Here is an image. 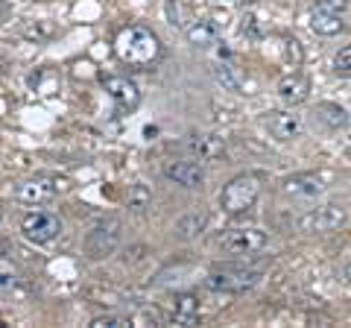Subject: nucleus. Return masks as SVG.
<instances>
[{"label": "nucleus", "mask_w": 351, "mask_h": 328, "mask_svg": "<svg viewBox=\"0 0 351 328\" xmlns=\"http://www.w3.org/2000/svg\"><path fill=\"white\" fill-rule=\"evenodd\" d=\"M114 50H117L120 62H126L129 68H149V65L161 56V45H158L156 32L147 27H138V24L120 30Z\"/></svg>", "instance_id": "obj_1"}, {"label": "nucleus", "mask_w": 351, "mask_h": 328, "mask_svg": "<svg viewBox=\"0 0 351 328\" xmlns=\"http://www.w3.org/2000/svg\"><path fill=\"white\" fill-rule=\"evenodd\" d=\"M258 196H261L258 176H237L226 185L223 194H219V205H223L228 214H243L258 202Z\"/></svg>", "instance_id": "obj_2"}, {"label": "nucleus", "mask_w": 351, "mask_h": 328, "mask_svg": "<svg viewBox=\"0 0 351 328\" xmlns=\"http://www.w3.org/2000/svg\"><path fill=\"white\" fill-rule=\"evenodd\" d=\"M261 281L258 270H234V267H223L208 276V288L211 290H223V293H243L249 288H255Z\"/></svg>", "instance_id": "obj_3"}, {"label": "nucleus", "mask_w": 351, "mask_h": 328, "mask_svg": "<svg viewBox=\"0 0 351 328\" xmlns=\"http://www.w3.org/2000/svg\"><path fill=\"white\" fill-rule=\"evenodd\" d=\"M219 246L232 255H255L267 246V232L261 229H232L219 237Z\"/></svg>", "instance_id": "obj_4"}, {"label": "nucleus", "mask_w": 351, "mask_h": 328, "mask_svg": "<svg viewBox=\"0 0 351 328\" xmlns=\"http://www.w3.org/2000/svg\"><path fill=\"white\" fill-rule=\"evenodd\" d=\"M21 232H24V237L32 240V244H50V240L62 232V223H59V217L50 211H32L24 217Z\"/></svg>", "instance_id": "obj_5"}, {"label": "nucleus", "mask_w": 351, "mask_h": 328, "mask_svg": "<svg viewBox=\"0 0 351 328\" xmlns=\"http://www.w3.org/2000/svg\"><path fill=\"white\" fill-rule=\"evenodd\" d=\"M120 244V223L117 220H108V223H100L94 232H88L85 237V249L91 258H106L112 255Z\"/></svg>", "instance_id": "obj_6"}, {"label": "nucleus", "mask_w": 351, "mask_h": 328, "mask_svg": "<svg viewBox=\"0 0 351 328\" xmlns=\"http://www.w3.org/2000/svg\"><path fill=\"white\" fill-rule=\"evenodd\" d=\"M346 223V209L343 205H322V209H313L299 217V226L304 232H331V229Z\"/></svg>", "instance_id": "obj_7"}, {"label": "nucleus", "mask_w": 351, "mask_h": 328, "mask_svg": "<svg viewBox=\"0 0 351 328\" xmlns=\"http://www.w3.org/2000/svg\"><path fill=\"white\" fill-rule=\"evenodd\" d=\"M64 185L53 182V179H44V176H36V179H24L15 185V200L27 202V205H41V202H50L56 191H62Z\"/></svg>", "instance_id": "obj_8"}, {"label": "nucleus", "mask_w": 351, "mask_h": 328, "mask_svg": "<svg viewBox=\"0 0 351 328\" xmlns=\"http://www.w3.org/2000/svg\"><path fill=\"white\" fill-rule=\"evenodd\" d=\"M164 176H167L170 182L176 185H182V188H202V182H205V170H202V164H196V161H173L164 167Z\"/></svg>", "instance_id": "obj_9"}, {"label": "nucleus", "mask_w": 351, "mask_h": 328, "mask_svg": "<svg viewBox=\"0 0 351 328\" xmlns=\"http://www.w3.org/2000/svg\"><path fill=\"white\" fill-rule=\"evenodd\" d=\"M103 89L114 97L117 106L123 108V112H129V108H135L141 103L138 85L132 80H126V76H103Z\"/></svg>", "instance_id": "obj_10"}, {"label": "nucleus", "mask_w": 351, "mask_h": 328, "mask_svg": "<svg viewBox=\"0 0 351 328\" xmlns=\"http://www.w3.org/2000/svg\"><path fill=\"white\" fill-rule=\"evenodd\" d=\"M263 126L272 132V138L278 141H293L295 135L302 132V120L299 115H287V112H272L263 117Z\"/></svg>", "instance_id": "obj_11"}, {"label": "nucleus", "mask_w": 351, "mask_h": 328, "mask_svg": "<svg viewBox=\"0 0 351 328\" xmlns=\"http://www.w3.org/2000/svg\"><path fill=\"white\" fill-rule=\"evenodd\" d=\"M322 188V176H316V173H295L284 182V194L290 196H319Z\"/></svg>", "instance_id": "obj_12"}, {"label": "nucleus", "mask_w": 351, "mask_h": 328, "mask_svg": "<svg viewBox=\"0 0 351 328\" xmlns=\"http://www.w3.org/2000/svg\"><path fill=\"white\" fill-rule=\"evenodd\" d=\"M307 91H311V82H307L302 73H287V76H284V80L278 82L281 100L290 103V106L304 103V100H307Z\"/></svg>", "instance_id": "obj_13"}, {"label": "nucleus", "mask_w": 351, "mask_h": 328, "mask_svg": "<svg viewBox=\"0 0 351 328\" xmlns=\"http://www.w3.org/2000/svg\"><path fill=\"white\" fill-rule=\"evenodd\" d=\"M311 27H313V32H319V36H337V32L346 30V21L339 12H328V9L316 6L311 15Z\"/></svg>", "instance_id": "obj_14"}, {"label": "nucleus", "mask_w": 351, "mask_h": 328, "mask_svg": "<svg viewBox=\"0 0 351 328\" xmlns=\"http://www.w3.org/2000/svg\"><path fill=\"white\" fill-rule=\"evenodd\" d=\"M173 323H179V325H196L199 323V299H196L193 293H182V296H176Z\"/></svg>", "instance_id": "obj_15"}, {"label": "nucleus", "mask_w": 351, "mask_h": 328, "mask_svg": "<svg viewBox=\"0 0 351 328\" xmlns=\"http://www.w3.org/2000/svg\"><path fill=\"white\" fill-rule=\"evenodd\" d=\"M184 32H188V41L193 47H211L219 41V30L214 24H208V21H196Z\"/></svg>", "instance_id": "obj_16"}, {"label": "nucleus", "mask_w": 351, "mask_h": 328, "mask_svg": "<svg viewBox=\"0 0 351 328\" xmlns=\"http://www.w3.org/2000/svg\"><path fill=\"white\" fill-rule=\"evenodd\" d=\"M214 76H217V82L223 85L226 91H240L243 89V73H240V68H234L232 62L214 65Z\"/></svg>", "instance_id": "obj_17"}, {"label": "nucleus", "mask_w": 351, "mask_h": 328, "mask_svg": "<svg viewBox=\"0 0 351 328\" xmlns=\"http://www.w3.org/2000/svg\"><path fill=\"white\" fill-rule=\"evenodd\" d=\"M205 223H208L205 214H191V217H182V220L176 223V232H179L182 237H193V235L202 232Z\"/></svg>", "instance_id": "obj_18"}, {"label": "nucleus", "mask_w": 351, "mask_h": 328, "mask_svg": "<svg viewBox=\"0 0 351 328\" xmlns=\"http://www.w3.org/2000/svg\"><path fill=\"white\" fill-rule=\"evenodd\" d=\"M149 200H152V194H149L147 185H135V188L129 191V209H135V211H144L149 205Z\"/></svg>", "instance_id": "obj_19"}, {"label": "nucleus", "mask_w": 351, "mask_h": 328, "mask_svg": "<svg viewBox=\"0 0 351 328\" xmlns=\"http://www.w3.org/2000/svg\"><path fill=\"white\" fill-rule=\"evenodd\" d=\"M316 112H319V117L325 120V124H331V126H343L346 124V112L339 106H331V103H322L319 108H316Z\"/></svg>", "instance_id": "obj_20"}, {"label": "nucleus", "mask_w": 351, "mask_h": 328, "mask_svg": "<svg viewBox=\"0 0 351 328\" xmlns=\"http://www.w3.org/2000/svg\"><path fill=\"white\" fill-rule=\"evenodd\" d=\"M191 147L199 152L202 159H214V156H219V152H223V144H219L217 138H199V141H193Z\"/></svg>", "instance_id": "obj_21"}, {"label": "nucleus", "mask_w": 351, "mask_h": 328, "mask_svg": "<svg viewBox=\"0 0 351 328\" xmlns=\"http://www.w3.org/2000/svg\"><path fill=\"white\" fill-rule=\"evenodd\" d=\"M132 325V320H120V316H97L91 320V328H126Z\"/></svg>", "instance_id": "obj_22"}, {"label": "nucleus", "mask_w": 351, "mask_h": 328, "mask_svg": "<svg viewBox=\"0 0 351 328\" xmlns=\"http://www.w3.org/2000/svg\"><path fill=\"white\" fill-rule=\"evenodd\" d=\"M240 30H243V36H249V38H261L263 36V30L258 27L255 15H243V24H240Z\"/></svg>", "instance_id": "obj_23"}, {"label": "nucleus", "mask_w": 351, "mask_h": 328, "mask_svg": "<svg viewBox=\"0 0 351 328\" xmlns=\"http://www.w3.org/2000/svg\"><path fill=\"white\" fill-rule=\"evenodd\" d=\"M284 53H287V59L293 65L302 62V47H299V41H295V38H284Z\"/></svg>", "instance_id": "obj_24"}, {"label": "nucleus", "mask_w": 351, "mask_h": 328, "mask_svg": "<svg viewBox=\"0 0 351 328\" xmlns=\"http://www.w3.org/2000/svg\"><path fill=\"white\" fill-rule=\"evenodd\" d=\"M337 71L343 73V76L351 73V47H343V50L337 53Z\"/></svg>", "instance_id": "obj_25"}, {"label": "nucleus", "mask_w": 351, "mask_h": 328, "mask_svg": "<svg viewBox=\"0 0 351 328\" xmlns=\"http://www.w3.org/2000/svg\"><path fill=\"white\" fill-rule=\"evenodd\" d=\"M316 6H319V9H328V12H339V15H346L348 0H316Z\"/></svg>", "instance_id": "obj_26"}, {"label": "nucleus", "mask_w": 351, "mask_h": 328, "mask_svg": "<svg viewBox=\"0 0 351 328\" xmlns=\"http://www.w3.org/2000/svg\"><path fill=\"white\" fill-rule=\"evenodd\" d=\"M6 249H9V246H6V240H3V237H0V258H3V255H6Z\"/></svg>", "instance_id": "obj_27"}, {"label": "nucleus", "mask_w": 351, "mask_h": 328, "mask_svg": "<svg viewBox=\"0 0 351 328\" xmlns=\"http://www.w3.org/2000/svg\"><path fill=\"white\" fill-rule=\"evenodd\" d=\"M0 325H3V320H0Z\"/></svg>", "instance_id": "obj_28"}]
</instances>
